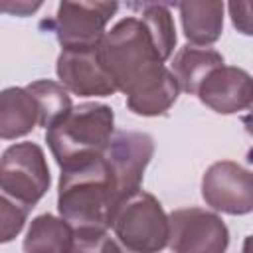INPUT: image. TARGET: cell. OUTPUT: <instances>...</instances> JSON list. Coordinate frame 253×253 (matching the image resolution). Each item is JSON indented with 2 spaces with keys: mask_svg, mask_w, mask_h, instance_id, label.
Masks as SVG:
<instances>
[{
  "mask_svg": "<svg viewBox=\"0 0 253 253\" xmlns=\"http://www.w3.org/2000/svg\"><path fill=\"white\" fill-rule=\"evenodd\" d=\"M99 57L117 91L126 95V107L134 115H164L178 99L180 85L138 14L119 20L105 34Z\"/></svg>",
  "mask_w": 253,
  "mask_h": 253,
  "instance_id": "6da1fadb",
  "label": "cell"
},
{
  "mask_svg": "<svg viewBox=\"0 0 253 253\" xmlns=\"http://www.w3.org/2000/svg\"><path fill=\"white\" fill-rule=\"evenodd\" d=\"M119 208L121 200L105 154L61 168L57 210L73 227L111 229Z\"/></svg>",
  "mask_w": 253,
  "mask_h": 253,
  "instance_id": "7a4b0ae2",
  "label": "cell"
},
{
  "mask_svg": "<svg viewBox=\"0 0 253 253\" xmlns=\"http://www.w3.org/2000/svg\"><path fill=\"white\" fill-rule=\"evenodd\" d=\"M113 126L115 115L109 105L83 103L45 130V142L59 168H67L103 156L113 138Z\"/></svg>",
  "mask_w": 253,
  "mask_h": 253,
  "instance_id": "3957f363",
  "label": "cell"
},
{
  "mask_svg": "<svg viewBox=\"0 0 253 253\" xmlns=\"http://www.w3.org/2000/svg\"><path fill=\"white\" fill-rule=\"evenodd\" d=\"M115 237L138 253H158L170 241V217L160 202L138 190L121 204L111 225Z\"/></svg>",
  "mask_w": 253,
  "mask_h": 253,
  "instance_id": "277c9868",
  "label": "cell"
},
{
  "mask_svg": "<svg viewBox=\"0 0 253 253\" xmlns=\"http://www.w3.org/2000/svg\"><path fill=\"white\" fill-rule=\"evenodd\" d=\"M49 188V168L36 142H18L4 150L0 160L2 196L32 210Z\"/></svg>",
  "mask_w": 253,
  "mask_h": 253,
  "instance_id": "5b68a950",
  "label": "cell"
},
{
  "mask_svg": "<svg viewBox=\"0 0 253 253\" xmlns=\"http://www.w3.org/2000/svg\"><path fill=\"white\" fill-rule=\"evenodd\" d=\"M117 8V2H61L51 22L57 42L63 49L99 47Z\"/></svg>",
  "mask_w": 253,
  "mask_h": 253,
  "instance_id": "8992f818",
  "label": "cell"
},
{
  "mask_svg": "<svg viewBox=\"0 0 253 253\" xmlns=\"http://www.w3.org/2000/svg\"><path fill=\"white\" fill-rule=\"evenodd\" d=\"M168 217V245L174 253H225L229 231L217 213L202 208H182Z\"/></svg>",
  "mask_w": 253,
  "mask_h": 253,
  "instance_id": "52a82bcc",
  "label": "cell"
},
{
  "mask_svg": "<svg viewBox=\"0 0 253 253\" xmlns=\"http://www.w3.org/2000/svg\"><path fill=\"white\" fill-rule=\"evenodd\" d=\"M202 198L215 211L249 213L253 211V172L231 160L215 162L202 178Z\"/></svg>",
  "mask_w": 253,
  "mask_h": 253,
  "instance_id": "ba28073f",
  "label": "cell"
},
{
  "mask_svg": "<svg viewBox=\"0 0 253 253\" xmlns=\"http://www.w3.org/2000/svg\"><path fill=\"white\" fill-rule=\"evenodd\" d=\"M154 154V140L146 132L123 130L113 134L105 158L115 178L121 204L140 190L144 170Z\"/></svg>",
  "mask_w": 253,
  "mask_h": 253,
  "instance_id": "9c48e42d",
  "label": "cell"
},
{
  "mask_svg": "<svg viewBox=\"0 0 253 253\" xmlns=\"http://www.w3.org/2000/svg\"><path fill=\"white\" fill-rule=\"evenodd\" d=\"M55 71L61 85L81 97H109L117 91V85L101 63L99 47L61 49Z\"/></svg>",
  "mask_w": 253,
  "mask_h": 253,
  "instance_id": "30bf717a",
  "label": "cell"
},
{
  "mask_svg": "<svg viewBox=\"0 0 253 253\" xmlns=\"http://www.w3.org/2000/svg\"><path fill=\"white\" fill-rule=\"evenodd\" d=\"M196 95L211 111L233 115L253 105V77L241 67L221 65L206 77Z\"/></svg>",
  "mask_w": 253,
  "mask_h": 253,
  "instance_id": "8fae6325",
  "label": "cell"
},
{
  "mask_svg": "<svg viewBox=\"0 0 253 253\" xmlns=\"http://www.w3.org/2000/svg\"><path fill=\"white\" fill-rule=\"evenodd\" d=\"M40 125V111L32 93L24 87H8L0 95V136L20 138Z\"/></svg>",
  "mask_w": 253,
  "mask_h": 253,
  "instance_id": "7c38bea8",
  "label": "cell"
},
{
  "mask_svg": "<svg viewBox=\"0 0 253 253\" xmlns=\"http://www.w3.org/2000/svg\"><path fill=\"white\" fill-rule=\"evenodd\" d=\"M184 36L192 45H210L219 40L223 30L221 2H182L178 4Z\"/></svg>",
  "mask_w": 253,
  "mask_h": 253,
  "instance_id": "4fadbf2b",
  "label": "cell"
},
{
  "mask_svg": "<svg viewBox=\"0 0 253 253\" xmlns=\"http://www.w3.org/2000/svg\"><path fill=\"white\" fill-rule=\"evenodd\" d=\"M221 65H225L223 57L215 49L198 47V45H184L174 55L170 71L174 73V77L180 85V91L196 95L200 85L206 81V77Z\"/></svg>",
  "mask_w": 253,
  "mask_h": 253,
  "instance_id": "5bb4252c",
  "label": "cell"
},
{
  "mask_svg": "<svg viewBox=\"0 0 253 253\" xmlns=\"http://www.w3.org/2000/svg\"><path fill=\"white\" fill-rule=\"evenodd\" d=\"M73 245V225L63 217L42 213L32 219L24 237L26 253H69Z\"/></svg>",
  "mask_w": 253,
  "mask_h": 253,
  "instance_id": "9a60e30c",
  "label": "cell"
},
{
  "mask_svg": "<svg viewBox=\"0 0 253 253\" xmlns=\"http://www.w3.org/2000/svg\"><path fill=\"white\" fill-rule=\"evenodd\" d=\"M40 111V126H43L45 130H49L51 126H55L61 119H65L71 111V99L67 95V89L61 83L49 81V79H40L34 81L26 87Z\"/></svg>",
  "mask_w": 253,
  "mask_h": 253,
  "instance_id": "2e32d148",
  "label": "cell"
},
{
  "mask_svg": "<svg viewBox=\"0 0 253 253\" xmlns=\"http://www.w3.org/2000/svg\"><path fill=\"white\" fill-rule=\"evenodd\" d=\"M134 8L140 10V18L146 22L150 34L154 36L164 59H168L174 51L176 45V28H174V20L172 14L168 10V6L164 4H134Z\"/></svg>",
  "mask_w": 253,
  "mask_h": 253,
  "instance_id": "e0dca14e",
  "label": "cell"
},
{
  "mask_svg": "<svg viewBox=\"0 0 253 253\" xmlns=\"http://www.w3.org/2000/svg\"><path fill=\"white\" fill-rule=\"evenodd\" d=\"M69 253H138L125 247L105 227H73V245Z\"/></svg>",
  "mask_w": 253,
  "mask_h": 253,
  "instance_id": "ac0fdd59",
  "label": "cell"
},
{
  "mask_svg": "<svg viewBox=\"0 0 253 253\" xmlns=\"http://www.w3.org/2000/svg\"><path fill=\"white\" fill-rule=\"evenodd\" d=\"M28 213H30L28 208L16 204L14 200L6 196L0 198V239L2 243L12 241L22 231Z\"/></svg>",
  "mask_w": 253,
  "mask_h": 253,
  "instance_id": "d6986e66",
  "label": "cell"
},
{
  "mask_svg": "<svg viewBox=\"0 0 253 253\" xmlns=\"http://www.w3.org/2000/svg\"><path fill=\"white\" fill-rule=\"evenodd\" d=\"M227 10L235 30L243 36H253V2H229Z\"/></svg>",
  "mask_w": 253,
  "mask_h": 253,
  "instance_id": "ffe728a7",
  "label": "cell"
},
{
  "mask_svg": "<svg viewBox=\"0 0 253 253\" xmlns=\"http://www.w3.org/2000/svg\"><path fill=\"white\" fill-rule=\"evenodd\" d=\"M42 4H28V2H20V4H16L14 8H6V6H2V10L4 12H14V14H18V16H26L28 12H34V10H38Z\"/></svg>",
  "mask_w": 253,
  "mask_h": 253,
  "instance_id": "44dd1931",
  "label": "cell"
},
{
  "mask_svg": "<svg viewBox=\"0 0 253 253\" xmlns=\"http://www.w3.org/2000/svg\"><path fill=\"white\" fill-rule=\"evenodd\" d=\"M241 123H243V126H245V130L253 136V105L249 107V113H247V115H243Z\"/></svg>",
  "mask_w": 253,
  "mask_h": 253,
  "instance_id": "7402d4cb",
  "label": "cell"
}]
</instances>
